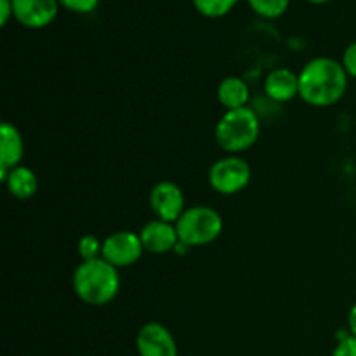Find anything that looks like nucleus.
<instances>
[{
	"label": "nucleus",
	"instance_id": "1",
	"mask_svg": "<svg viewBox=\"0 0 356 356\" xmlns=\"http://www.w3.org/2000/svg\"><path fill=\"white\" fill-rule=\"evenodd\" d=\"M348 76L343 63L336 59H312L299 73V97L309 106H332L346 94Z\"/></svg>",
	"mask_w": 356,
	"mask_h": 356
},
{
	"label": "nucleus",
	"instance_id": "20",
	"mask_svg": "<svg viewBox=\"0 0 356 356\" xmlns=\"http://www.w3.org/2000/svg\"><path fill=\"white\" fill-rule=\"evenodd\" d=\"M332 356H356V337L348 336L346 339L339 341Z\"/></svg>",
	"mask_w": 356,
	"mask_h": 356
},
{
	"label": "nucleus",
	"instance_id": "12",
	"mask_svg": "<svg viewBox=\"0 0 356 356\" xmlns=\"http://www.w3.org/2000/svg\"><path fill=\"white\" fill-rule=\"evenodd\" d=\"M264 92L277 103L292 101L299 96V75L289 68L273 70L264 80Z\"/></svg>",
	"mask_w": 356,
	"mask_h": 356
},
{
	"label": "nucleus",
	"instance_id": "17",
	"mask_svg": "<svg viewBox=\"0 0 356 356\" xmlns=\"http://www.w3.org/2000/svg\"><path fill=\"white\" fill-rule=\"evenodd\" d=\"M103 252V242H99V238L94 235H83L79 240V254L82 257V261H92L101 257Z\"/></svg>",
	"mask_w": 356,
	"mask_h": 356
},
{
	"label": "nucleus",
	"instance_id": "14",
	"mask_svg": "<svg viewBox=\"0 0 356 356\" xmlns=\"http://www.w3.org/2000/svg\"><path fill=\"white\" fill-rule=\"evenodd\" d=\"M3 183H6L9 193L14 198H19V200H28L38 190L37 176H35L33 170L24 165H17L16 169L10 170Z\"/></svg>",
	"mask_w": 356,
	"mask_h": 356
},
{
	"label": "nucleus",
	"instance_id": "2",
	"mask_svg": "<svg viewBox=\"0 0 356 356\" xmlns=\"http://www.w3.org/2000/svg\"><path fill=\"white\" fill-rule=\"evenodd\" d=\"M117 270L118 268L104 261L103 257L82 261L73 273V291L86 305H108L120 291V277Z\"/></svg>",
	"mask_w": 356,
	"mask_h": 356
},
{
	"label": "nucleus",
	"instance_id": "7",
	"mask_svg": "<svg viewBox=\"0 0 356 356\" xmlns=\"http://www.w3.org/2000/svg\"><path fill=\"white\" fill-rule=\"evenodd\" d=\"M149 207L156 219L176 225L177 219L183 216L184 195L181 188L172 181H160L149 191Z\"/></svg>",
	"mask_w": 356,
	"mask_h": 356
},
{
	"label": "nucleus",
	"instance_id": "9",
	"mask_svg": "<svg viewBox=\"0 0 356 356\" xmlns=\"http://www.w3.org/2000/svg\"><path fill=\"white\" fill-rule=\"evenodd\" d=\"M59 7L58 0H13L14 19L31 30L49 26L58 16Z\"/></svg>",
	"mask_w": 356,
	"mask_h": 356
},
{
	"label": "nucleus",
	"instance_id": "5",
	"mask_svg": "<svg viewBox=\"0 0 356 356\" xmlns=\"http://www.w3.org/2000/svg\"><path fill=\"white\" fill-rule=\"evenodd\" d=\"M250 165L236 155L219 159L209 170V183L218 193L235 195L250 183Z\"/></svg>",
	"mask_w": 356,
	"mask_h": 356
},
{
	"label": "nucleus",
	"instance_id": "21",
	"mask_svg": "<svg viewBox=\"0 0 356 356\" xmlns=\"http://www.w3.org/2000/svg\"><path fill=\"white\" fill-rule=\"evenodd\" d=\"M14 16L13 0H0V24L6 26L7 21Z\"/></svg>",
	"mask_w": 356,
	"mask_h": 356
},
{
	"label": "nucleus",
	"instance_id": "3",
	"mask_svg": "<svg viewBox=\"0 0 356 356\" xmlns=\"http://www.w3.org/2000/svg\"><path fill=\"white\" fill-rule=\"evenodd\" d=\"M261 134V120L252 108L226 111L216 125V141L222 152L236 155L256 145Z\"/></svg>",
	"mask_w": 356,
	"mask_h": 356
},
{
	"label": "nucleus",
	"instance_id": "6",
	"mask_svg": "<svg viewBox=\"0 0 356 356\" xmlns=\"http://www.w3.org/2000/svg\"><path fill=\"white\" fill-rule=\"evenodd\" d=\"M145 252L141 238L134 232H117L106 236L103 242L101 257L115 268H127L138 263Z\"/></svg>",
	"mask_w": 356,
	"mask_h": 356
},
{
	"label": "nucleus",
	"instance_id": "15",
	"mask_svg": "<svg viewBox=\"0 0 356 356\" xmlns=\"http://www.w3.org/2000/svg\"><path fill=\"white\" fill-rule=\"evenodd\" d=\"M238 3V0H193V6L202 16L205 17H222Z\"/></svg>",
	"mask_w": 356,
	"mask_h": 356
},
{
	"label": "nucleus",
	"instance_id": "13",
	"mask_svg": "<svg viewBox=\"0 0 356 356\" xmlns=\"http://www.w3.org/2000/svg\"><path fill=\"white\" fill-rule=\"evenodd\" d=\"M249 86L240 76H228L218 86V99L226 110L245 108L249 101Z\"/></svg>",
	"mask_w": 356,
	"mask_h": 356
},
{
	"label": "nucleus",
	"instance_id": "10",
	"mask_svg": "<svg viewBox=\"0 0 356 356\" xmlns=\"http://www.w3.org/2000/svg\"><path fill=\"white\" fill-rule=\"evenodd\" d=\"M139 238H141L146 252L152 254H167L176 249L177 243H179L176 225L160 221V219L146 222L139 232Z\"/></svg>",
	"mask_w": 356,
	"mask_h": 356
},
{
	"label": "nucleus",
	"instance_id": "18",
	"mask_svg": "<svg viewBox=\"0 0 356 356\" xmlns=\"http://www.w3.org/2000/svg\"><path fill=\"white\" fill-rule=\"evenodd\" d=\"M58 2L66 10L76 14H89L99 6V0H58Z\"/></svg>",
	"mask_w": 356,
	"mask_h": 356
},
{
	"label": "nucleus",
	"instance_id": "4",
	"mask_svg": "<svg viewBox=\"0 0 356 356\" xmlns=\"http://www.w3.org/2000/svg\"><path fill=\"white\" fill-rule=\"evenodd\" d=\"M179 242L186 247H202L212 243L222 233V219L218 211L207 205L186 209L176 221Z\"/></svg>",
	"mask_w": 356,
	"mask_h": 356
},
{
	"label": "nucleus",
	"instance_id": "23",
	"mask_svg": "<svg viewBox=\"0 0 356 356\" xmlns=\"http://www.w3.org/2000/svg\"><path fill=\"white\" fill-rule=\"evenodd\" d=\"M308 2H312V3H327V2H330V0H308Z\"/></svg>",
	"mask_w": 356,
	"mask_h": 356
},
{
	"label": "nucleus",
	"instance_id": "19",
	"mask_svg": "<svg viewBox=\"0 0 356 356\" xmlns=\"http://www.w3.org/2000/svg\"><path fill=\"white\" fill-rule=\"evenodd\" d=\"M343 66L344 70H346V73L350 76H355L356 79V42L353 44H350L346 47V51H344L343 54Z\"/></svg>",
	"mask_w": 356,
	"mask_h": 356
},
{
	"label": "nucleus",
	"instance_id": "11",
	"mask_svg": "<svg viewBox=\"0 0 356 356\" xmlns=\"http://www.w3.org/2000/svg\"><path fill=\"white\" fill-rule=\"evenodd\" d=\"M24 155V141L17 127L3 122L0 129V181H6L13 169L19 165Z\"/></svg>",
	"mask_w": 356,
	"mask_h": 356
},
{
	"label": "nucleus",
	"instance_id": "22",
	"mask_svg": "<svg viewBox=\"0 0 356 356\" xmlns=\"http://www.w3.org/2000/svg\"><path fill=\"white\" fill-rule=\"evenodd\" d=\"M348 329H350L351 336L356 337V305L350 309V315H348Z\"/></svg>",
	"mask_w": 356,
	"mask_h": 356
},
{
	"label": "nucleus",
	"instance_id": "8",
	"mask_svg": "<svg viewBox=\"0 0 356 356\" xmlns=\"http://www.w3.org/2000/svg\"><path fill=\"white\" fill-rule=\"evenodd\" d=\"M136 348L139 356H177L174 336L167 327L156 322H149L139 329Z\"/></svg>",
	"mask_w": 356,
	"mask_h": 356
},
{
	"label": "nucleus",
	"instance_id": "16",
	"mask_svg": "<svg viewBox=\"0 0 356 356\" xmlns=\"http://www.w3.org/2000/svg\"><path fill=\"white\" fill-rule=\"evenodd\" d=\"M247 2H249L250 9L257 16L275 19V17H280L289 9L291 0H247Z\"/></svg>",
	"mask_w": 356,
	"mask_h": 356
}]
</instances>
